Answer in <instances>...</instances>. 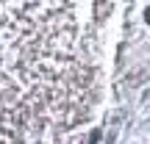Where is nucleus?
I'll return each instance as SVG.
<instances>
[{
  "instance_id": "f257e3e1",
  "label": "nucleus",
  "mask_w": 150,
  "mask_h": 144,
  "mask_svg": "<svg viewBox=\"0 0 150 144\" xmlns=\"http://www.w3.org/2000/svg\"><path fill=\"white\" fill-rule=\"evenodd\" d=\"M145 20H147V25H150V6L145 8Z\"/></svg>"
}]
</instances>
